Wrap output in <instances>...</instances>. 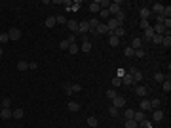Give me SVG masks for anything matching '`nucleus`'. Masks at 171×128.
I'll return each instance as SVG.
<instances>
[{
    "instance_id": "obj_52",
    "label": "nucleus",
    "mask_w": 171,
    "mask_h": 128,
    "mask_svg": "<svg viewBox=\"0 0 171 128\" xmlns=\"http://www.w3.org/2000/svg\"><path fill=\"white\" fill-rule=\"evenodd\" d=\"M116 77H120V78H122V77H126V69H122V67H120V69L116 71Z\"/></svg>"
},
{
    "instance_id": "obj_39",
    "label": "nucleus",
    "mask_w": 171,
    "mask_h": 128,
    "mask_svg": "<svg viewBox=\"0 0 171 128\" xmlns=\"http://www.w3.org/2000/svg\"><path fill=\"white\" fill-rule=\"evenodd\" d=\"M80 6H82L80 0H74V2H72V6H70V10H72V12H78V10H80Z\"/></svg>"
},
{
    "instance_id": "obj_56",
    "label": "nucleus",
    "mask_w": 171,
    "mask_h": 128,
    "mask_svg": "<svg viewBox=\"0 0 171 128\" xmlns=\"http://www.w3.org/2000/svg\"><path fill=\"white\" fill-rule=\"evenodd\" d=\"M29 69H38V63H36V61H31V63H29Z\"/></svg>"
},
{
    "instance_id": "obj_43",
    "label": "nucleus",
    "mask_w": 171,
    "mask_h": 128,
    "mask_svg": "<svg viewBox=\"0 0 171 128\" xmlns=\"http://www.w3.org/2000/svg\"><path fill=\"white\" fill-rule=\"evenodd\" d=\"M154 80H156V82H163L166 77H163V73H156V75H154Z\"/></svg>"
},
{
    "instance_id": "obj_11",
    "label": "nucleus",
    "mask_w": 171,
    "mask_h": 128,
    "mask_svg": "<svg viewBox=\"0 0 171 128\" xmlns=\"http://www.w3.org/2000/svg\"><path fill=\"white\" fill-rule=\"evenodd\" d=\"M146 119V115L143 113V111H135V115H133V120L135 122H141V120H144Z\"/></svg>"
},
{
    "instance_id": "obj_26",
    "label": "nucleus",
    "mask_w": 171,
    "mask_h": 128,
    "mask_svg": "<svg viewBox=\"0 0 171 128\" xmlns=\"http://www.w3.org/2000/svg\"><path fill=\"white\" fill-rule=\"evenodd\" d=\"M112 35H114V37H118V38H122L124 35H126V31H124V27H118V29H114V31H112Z\"/></svg>"
},
{
    "instance_id": "obj_16",
    "label": "nucleus",
    "mask_w": 171,
    "mask_h": 128,
    "mask_svg": "<svg viewBox=\"0 0 171 128\" xmlns=\"http://www.w3.org/2000/svg\"><path fill=\"white\" fill-rule=\"evenodd\" d=\"M122 84H126V86H131V84H133V78H131L129 73H126V77H122Z\"/></svg>"
},
{
    "instance_id": "obj_53",
    "label": "nucleus",
    "mask_w": 171,
    "mask_h": 128,
    "mask_svg": "<svg viewBox=\"0 0 171 128\" xmlns=\"http://www.w3.org/2000/svg\"><path fill=\"white\" fill-rule=\"evenodd\" d=\"M59 4H61V6H67V8H70V6H72V2H70V0H61Z\"/></svg>"
},
{
    "instance_id": "obj_5",
    "label": "nucleus",
    "mask_w": 171,
    "mask_h": 128,
    "mask_svg": "<svg viewBox=\"0 0 171 128\" xmlns=\"http://www.w3.org/2000/svg\"><path fill=\"white\" fill-rule=\"evenodd\" d=\"M152 120H154V122H162V120H163V111H160V109L152 111Z\"/></svg>"
},
{
    "instance_id": "obj_40",
    "label": "nucleus",
    "mask_w": 171,
    "mask_h": 128,
    "mask_svg": "<svg viewBox=\"0 0 171 128\" xmlns=\"http://www.w3.org/2000/svg\"><path fill=\"white\" fill-rule=\"evenodd\" d=\"M68 52H70V54H78V52H80V48H78V44H76V42L68 46Z\"/></svg>"
},
{
    "instance_id": "obj_59",
    "label": "nucleus",
    "mask_w": 171,
    "mask_h": 128,
    "mask_svg": "<svg viewBox=\"0 0 171 128\" xmlns=\"http://www.w3.org/2000/svg\"><path fill=\"white\" fill-rule=\"evenodd\" d=\"M0 101H2V100H0Z\"/></svg>"
},
{
    "instance_id": "obj_58",
    "label": "nucleus",
    "mask_w": 171,
    "mask_h": 128,
    "mask_svg": "<svg viewBox=\"0 0 171 128\" xmlns=\"http://www.w3.org/2000/svg\"><path fill=\"white\" fill-rule=\"evenodd\" d=\"M91 128H97V126H91Z\"/></svg>"
},
{
    "instance_id": "obj_8",
    "label": "nucleus",
    "mask_w": 171,
    "mask_h": 128,
    "mask_svg": "<svg viewBox=\"0 0 171 128\" xmlns=\"http://www.w3.org/2000/svg\"><path fill=\"white\" fill-rule=\"evenodd\" d=\"M118 27H120V25H118V21H116V19H108V23H107V29H108V33H112L114 31V29H118Z\"/></svg>"
},
{
    "instance_id": "obj_38",
    "label": "nucleus",
    "mask_w": 171,
    "mask_h": 128,
    "mask_svg": "<svg viewBox=\"0 0 171 128\" xmlns=\"http://www.w3.org/2000/svg\"><path fill=\"white\" fill-rule=\"evenodd\" d=\"M82 52H91V42L90 40H84V44H82Z\"/></svg>"
},
{
    "instance_id": "obj_6",
    "label": "nucleus",
    "mask_w": 171,
    "mask_h": 128,
    "mask_svg": "<svg viewBox=\"0 0 171 128\" xmlns=\"http://www.w3.org/2000/svg\"><path fill=\"white\" fill-rule=\"evenodd\" d=\"M120 10H122V8H120V2H110V6H108V12H110V15H112V14L116 15Z\"/></svg>"
},
{
    "instance_id": "obj_31",
    "label": "nucleus",
    "mask_w": 171,
    "mask_h": 128,
    "mask_svg": "<svg viewBox=\"0 0 171 128\" xmlns=\"http://www.w3.org/2000/svg\"><path fill=\"white\" fill-rule=\"evenodd\" d=\"M139 126L141 128H152V120L144 119V120H141V122H139Z\"/></svg>"
},
{
    "instance_id": "obj_19",
    "label": "nucleus",
    "mask_w": 171,
    "mask_h": 128,
    "mask_svg": "<svg viewBox=\"0 0 171 128\" xmlns=\"http://www.w3.org/2000/svg\"><path fill=\"white\" fill-rule=\"evenodd\" d=\"M150 15H152L150 8H141V17H143V19H148Z\"/></svg>"
},
{
    "instance_id": "obj_23",
    "label": "nucleus",
    "mask_w": 171,
    "mask_h": 128,
    "mask_svg": "<svg viewBox=\"0 0 171 128\" xmlns=\"http://www.w3.org/2000/svg\"><path fill=\"white\" fill-rule=\"evenodd\" d=\"M114 19H116V21H118V25L122 27V23H124V19H126V14H124V12L120 10V12L116 14V17H114Z\"/></svg>"
},
{
    "instance_id": "obj_7",
    "label": "nucleus",
    "mask_w": 171,
    "mask_h": 128,
    "mask_svg": "<svg viewBox=\"0 0 171 128\" xmlns=\"http://www.w3.org/2000/svg\"><path fill=\"white\" fill-rule=\"evenodd\" d=\"M95 35H108V29L105 23H99L97 25V29H95Z\"/></svg>"
},
{
    "instance_id": "obj_17",
    "label": "nucleus",
    "mask_w": 171,
    "mask_h": 128,
    "mask_svg": "<svg viewBox=\"0 0 171 128\" xmlns=\"http://www.w3.org/2000/svg\"><path fill=\"white\" fill-rule=\"evenodd\" d=\"M156 109H160V100H158V98H152V100H150V111H156Z\"/></svg>"
},
{
    "instance_id": "obj_51",
    "label": "nucleus",
    "mask_w": 171,
    "mask_h": 128,
    "mask_svg": "<svg viewBox=\"0 0 171 128\" xmlns=\"http://www.w3.org/2000/svg\"><path fill=\"white\" fill-rule=\"evenodd\" d=\"M133 55H137V57H144V50L143 48H139V50H135V54Z\"/></svg>"
},
{
    "instance_id": "obj_47",
    "label": "nucleus",
    "mask_w": 171,
    "mask_h": 128,
    "mask_svg": "<svg viewBox=\"0 0 171 128\" xmlns=\"http://www.w3.org/2000/svg\"><path fill=\"white\" fill-rule=\"evenodd\" d=\"M68 46H70V44H68V40H61V42H59V48H61V50H68Z\"/></svg>"
},
{
    "instance_id": "obj_36",
    "label": "nucleus",
    "mask_w": 171,
    "mask_h": 128,
    "mask_svg": "<svg viewBox=\"0 0 171 128\" xmlns=\"http://www.w3.org/2000/svg\"><path fill=\"white\" fill-rule=\"evenodd\" d=\"M108 115H110V117H118V115H120V109H116V107H108Z\"/></svg>"
},
{
    "instance_id": "obj_37",
    "label": "nucleus",
    "mask_w": 171,
    "mask_h": 128,
    "mask_svg": "<svg viewBox=\"0 0 171 128\" xmlns=\"http://www.w3.org/2000/svg\"><path fill=\"white\" fill-rule=\"evenodd\" d=\"M133 115H135V111H133V109H126V111H124V117H126V120L133 119Z\"/></svg>"
},
{
    "instance_id": "obj_42",
    "label": "nucleus",
    "mask_w": 171,
    "mask_h": 128,
    "mask_svg": "<svg viewBox=\"0 0 171 128\" xmlns=\"http://www.w3.org/2000/svg\"><path fill=\"white\" fill-rule=\"evenodd\" d=\"M110 82H112V86H114V88H118V86H122V78H120V77H114Z\"/></svg>"
},
{
    "instance_id": "obj_14",
    "label": "nucleus",
    "mask_w": 171,
    "mask_h": 128,
    "mask_svg": "<svg viewBox=\"0 0 171 128\" xmlns=\"http://www.w3.org/2000/svg\"><path fill=\"white\" fill-rule=\"evenodd\" d=\"M154 35H156V33H154V29H152V27H148L146 31H144V38H146V40H150V42H152Z\"/></svg>"
},
{
    "instance_id": "obj_13",
    "label": "nucleus",
    "mask_w": 171,
    "mask_h": 128,
    "mask_svg": "<svg viewBox=\"0 0 171 128\" xmlns=\"http://www.w3.org/2000/svg\"><path fill=\"white\" fill-rule=\"evenodd\" d=\"M108 37H110V38H108V44H110V46H118V44H120V38L114 37L112 33H108Z\"/></svg>"
},
{
    "instance_id": "obj_9",
    "label": "nucleus",
    "mask_w": 171,
    "mask_h": 128,
    "mask_svg": "<svg viewBox=\"0 0 171 128\" xmlns=\"http://www.w3.org/2000/svg\"><path fill=\"white\" fill-rule=\"evenodd\" d=\"M67 25H68V29H70L74 35L78 33V21H74V19H67Z\"/></svg>"
},
{
    "instance_id": "obj_30",
    "label": "nucleus",
    "mask_w": 171,
    "mask_h": 128,
    "mask_svg": "<svg viewBox=\"0 0 171 128\" xmlns=\"http://www.w3.org/2000/svg\"><path fill=\"white\" fill-rule=\"evenodd\" d=\"M68 111H80V103H76V101H68Z\"/></svg>"
},
{
    "instance_id": "obj_12",
    "label": "nucleus",
    "mask_w": 171,
    "mask_h": 128,
    "mask_svg": "<svg viewBox=\"0 0 171 128\" xmlns=\"http://www.w3.org/2000/svg\"><path fill=\"white\" fill-rule=\"evenodd\" d=\"M99 10H101V6H99V0H95V2H91V4H90V12H91V14H97Z\"/></svg>"
},
{
    "instance_id": "obj_57",
    "label": "nucleus",
    "mask_w": 171,
    "mask_h": 128,
    "mask_svg": "<svg viewBox=\"0 0 171 128\" xmlns=\"http://www.w3.org/2000/svg\"><path fill=\"white\" fill-rule=\"evenodd\" d=\"M2 55H4V50H2V48H0V57H2Z\"/></svg>"
},
{
    "instance_id": "obj_46",
    "label": "nucleus",
    "mask_w": 171,
    "mask_h": 128,
    "mask_svg": "<svg viewBox=\"0 0 171 128\" xmlns=\"http://www.w3.org/2000/svg\"><path fill=\"white\" fill-rule=\"evenodd\" d=\"M150 27V23H148V19H141V29L143 31H146V29Z\"/></svg>"
},
{
    "instance_id": "obj_29",
    "label": "nucleus",
    "mask_w": 171,
    "mask_h": 128,
    "mask_svg": "<svg viewBox=\"0 0 171 128\" xmlns=\"http://www.w3.org/2000/svg\"><path fill=\"white\" fill-rule=\"evenodd\" d=\"M141 111H150V100H143L141 101Z\"/></svg>"
},
{
    "instance_id": "obj_15",
    "label": "nucleus",
    "mask_w": 171,
    "mask_h": 128,
    "mask_svg": "<svg viewBox=\"0 0 171 128\" xmlns=\"http://www.w3.org/2000/svg\"><path fill=\"white\" fill-rule=\"evenodd\" d=\"M141 46H143V40H141L139 37H135V38H133V42H131V48H133V50H139Z\"/></svg>"
},
{
    "instance_id": "obj_1",
    "label": "nucleus",
    "mask_w": 171,
    "mask_h": 128,
    "mask_svg": "<svg viewBox=\"0 0 171 128\" xmlns=\"http://www.w3.org/2000/svg\"><path fill=\"white\" fill-rule=\"evenodd\" d=\"M8 37H10V40H19V38H21V31H19L17 27H12L8 31Z\"/></svg>"
},
{
    "instance_id": "obj_49",
    "label": "nucleus",
    "mask_w": 171,
    "mask_h": 128,
    "mask_svg": "<svg viewBox=\"0 0 171 128\" xmlns=\"http://www.w3.org/2000/svg\"><path fill=\"white\" fill-rule=\"evenodd\" d=\"M162 35H154V38H152V42H154V44H162Z\"/></svg>"
},
{
    "instance_id": "obj_10",
    "label": "nucleus",
    "mask_w": 171,
    "mask_h": 128,
    "mask_svg": "<svg viewBox=\"0 0 171 128\" xmlns=\"http://www.w3.org/2000/svg\"><path fill=\"white\" fill-rule=\"evenodd\" d=\"M150 12H154V14H162L163 12V4H160V2H156V4H152V10H150Z\"/></svg>"
},
{
    "instance_id": "obj_33",
    "label": "nucleus",
    "mask_w": 171,
    "mask_h": 128,
    "mask_svg": "<svg viewBox=\"0 0 171 128\" xmlns=\"http://www.w3.org/2000/svg\"><path fill=\"white\" fill-rule=\"evenodd\" d=\"M126 128H139V122H135L133 119H129V120H126Z\"/></svg>"
},
{
    "instance_id": "obj_20",
    "label": "nucleus",
    "mask_w": 171,
    "mask_h": 128,
    "mask_svg": "<svg viewBox=\"0 0 171 128\" xmlns=\"http://www.w3.org/2000/svg\"><path fill=\"white\" fill-rule=\"evenodd\" d=\"M46 27H48V29L55 27V15H50V17H46Z\"/></svg>"
},
{
    "instance_id": "obj_27",
    "label": "nucleus",
    "mask_w": 171,
    "mask_h": 128,
    "mask_svg": "<svg viewBox=\"0 0 171 128\" xmlns=\"http://www.w3.org/2000/svg\"><path fill=\"white\" fill-rule=\"evenodd\" d=\"M88 124H90V128H91V126H97V124H99V119L91 115V117H88Z\"/></svg>"
},
{
    "instance_id": "obj_3",
    "label": "nucleus",
    "mask_w": 171,
    "mask_h": 128,
    "mask_svg": "<svg viewBox=\"0 0 171 128\" xmlns=\"http://www.w3.org/2000/svg\"><path fill=\"white\" fill-rule=\"evenodd\" d=\"M126 105V98H122V96H116L112 100V107H116V109H122V107Z\"/></svg>"
},
{
    "instance_id": "obj_4",
    "label": "nucleus",
    "mask_w": 171,
    "mask_h": 128,
    "mask_svg": "<svg viewBox=\"0 0 171 128\" xmlns=\"http://www.w3.org/2000/svg\"><path fill=\"white\" fill-rule=\"evenodd\" d=\"M86 33H90V25H88V21H80L78 23V33L76 35H86Z\"/></svg>"
},
{
    "instance_id": "obj_22",
    "label": "nucleus",
    "mask_w": 171,
    "mask_h": 128,
    "mask_svg": "<svg viewBox=\"0 0 171 128\" xmlns=\"http://www.w3.org/2000/svg\"><path fill=\"white\" fill-rule=\"evenodd\" d=\"M15 67H17V71H27L29 69V61H17Z\"/></svg>"
},
{
    "instance_id": "obj_41",
    "label": "nucleus",
    "mask_w": 171,
    "mask_h": 128,
    "mask_svg": "<svg viewBox=\"0 0 171 128\" xmlns=\"http://www.w3.org/2000/svg\"><path fill=\"white\" fill-rule=\"evenodd\" d=\"M0 103H2V107L10 109V105H12V100H10V98H2V101H0Z\"/></svg>"
},
{
    "instance_id": "obj_34",
    "label": "nucleus",
    "mask_w": 171,
    "mask_h": 128,
    "mask_svg": "<svg viewBox=\"0 0 171 128\" xmlns=\"http://www.w3.org/2000/svg\"><path fill=\"white\" fill-rule=\"evenodd\" d=\"M124 54H126V57H133V54H135V50H133L131 46H127V48H124Z\"/></svg>"
},
{
    "instance_id": "obj_50",
    "label": "nucleus",
    "mask_w": 171,
    "mask_h": 128,
    "mask_svg": "<svg viewBox=\"0 0 171 128\" xmlns=\"http://www.w3.org/2000/svg\"><path fill=\"white\" fill-rule=\"evenodd\" d=\"M74 92H76V94H78V92H82V84H76V82L72 84V94H74Z\"/></svg>"
},
{
    "instance_id": "obj_18",
    "label": "nucleus",
    "mask_w": 171,
    "mask_h": 128,
    "mask_svg": "<svg viewBox=\"0 0 171 128\" xmlns=\"http://www.w3.org/2000/svg\"><path fill=\"white\" fill-rule=\"evenodd\" d=\"M146 92H148V90H146V86H135V94H137V96L143 98V96H146Z\"/></svg>"
},
{
    "instance_id": "obj_45",
    "label": "nucleus",
    "mask_w": 171,
    "mask_h": 128,
    "mask_svg": "<svg viewBox=\"0 0 171 128\" xmlns=\"http://www.w3.org/2000/svg\"><path fill=\"white\" fill-rule=\"evenodd\" d=\"M10 37H8V33H0V44H4V42H8Z\"/></svg>"
},
{
    "instance_id": "obj_32",
    "label": "nucleus",
    "mask_w": 171,
    "mask_h": 128,
    "mask_svg": "<svg viewBox=\"0 0 171 128\" xmlns=\"http://www.w3.org/2000/svg\"><path fill=\"white\" fill-rule=\"evenodd\" d=\"M162 15L166 19H169L171 17V6H163V12H162Z\"/></svg>"
},
{
    "instance_id": "obj_28",
    "label": "nucleus",
    "mask_w": 171,
    "mask_h": 128,
    "mask_svg": "<svg viewBox=\"0 0 171 128\" xmlns=\"http://www.w3.org/2000/svg\"><path fill=\"white\" fill-rule=\"evenodd\" d=\"M23 115H25V111H23V109H15V111H12V117H14V119H23Z\"/></svg>"
},
{
    "instance_id": "obj_21",
    "label": "nucleus",
    "mask_w": 171,
    "mask_h": 128,
    "mask_svg": "<svg viewBox=\"0 0 171 128\" xmlns=\"http://www.w3.org/2000/svg\"><path fill=\"white\" fill-rule=\"evenodd\" d=\"M99 19H91V21H88V25H90V31L91 33H95V29H97V25H99Z\"/></svg>"
},
{
    "instance_id": "obj_55",
    "label": "nucleus",
    "mask_w": 171,
    "mask_h": 128,
    "mask_svg": "<svg viewBox=\"0 0 171 128\" xmlns=\"http://www.w3.org/2000/svg\"><path fill=\"white\" fill-rule=\"evenodd\" d=\"M67 40H68V44H74V42H76V35H72V37H68Z\"/></svg>"
},
{
    "instance_id": "obj_24",
    "label": "nucleus",
    "mask_w": 171,
    "mask_h": 128,
    "mask_svg": "<svg viewBox=\"0 0 171 128\" xmlns=\"http://www.w3.org/2000/svg\"><path fill=\"white\" fill-rule=\"evenodd\" d=\"M0 117H2V119H10V117H12V111L2 107V109H0Z\"/></svg>"
},
{
    "instance_id": "obj_44",
    "label": "nucleus",
    "mask_w": 171,
    "mask_h": 128,
    "mask_svg": "<svg viewBox=\"0 0 171 128\" xmlns=\"http://www.w3.org/2000/svg\"><path fill=\"white\" fill-rule=\"evenodd\" d=\"M99 15L103 19H108V17H110V12H108V10H99Z\"/></svg>"
},
{
    "instance_id": "obj_35",
    "label": "nucleus",
    "mask_w": 171,
    "mask_h": 128,
    "mask_svg": "<svg viewBox=\"0 0 171 128\" xmlns=\"http://www.w3.org/2000/svg\"><path fill=\"white\" fill-rule=\"evenodd\" d=\"M116 96H118V94H116L114 88H108V90H107V98H108V100H114Z\"/></svg>"
},
{
    "instance_id": "obj_2",
    "label": "nucleus",
    "mask_w": 171,
    "mask_h": 128,
    "mask_svg": "<svg viewBox=\"0 0 171 128\" xmlns=\"http://www.w3.org/2000/svg\"><path fill=\"white\" fill-rule=\"evenodd\" d=\"M129 75H131V78H133V84H135V82H141V80H143V73H141L139 69H131Z\"/></svg>"
},
{
    "instance_id": "obj_25",
    "label": "nucleus",
    "mask_w": 171,
    "mask_h": 128,
    "mask_svg": "<svg viewBox=\"0 0 171 128\" xmlns=\"http://www.w3.org/2000/svg\"><path fill=\"white\" fill-rule=\"evenodd\" d=\"M63 90L67 96H72V84L70 82H63Z\"/></svg>"
},
{
    "instance_id": "obj_54",
    "label": "nucleus",
    "mask_w": 171,
    "mask_h": 128,
    "mask_svg": "<svg viewBox=\"0 0 171 128\" xmlns=\"http://www.w3.org/2000/svg\"><path fill=\"white\" fill-rule=\"evenodd\" d=\"M163 27H166V31H169V27H171V19H166V21H163Z\"/></svg>"
},
{
    "instance_id": "obj_48",
    "label": "nucleus",
    "mask_w": 171,
    "mask_h": 128,
    "mask_svg": "<svg viewBox=\"0 0 171 128\" xmlns=\"http://www.w3.org/2000/svg\"><path fill=\"white\" fill-rule=\"evenodd\" d=\"M55 23H67V17H65V15H55Z\"/></svg>"
}]
</instances>
